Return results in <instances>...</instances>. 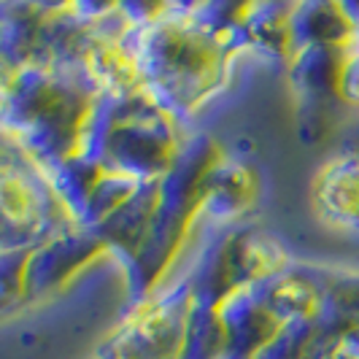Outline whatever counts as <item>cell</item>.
I'll use <instances>...</instances> for the list:
<instances>
[{
	"label": "cell",
	"mask_w": 359,
	"mask_h": 359,
	"mask_svg": "<svg viewBox=\"0 0 359 359\" xmlns=\"http://www.w3.org/2000/svg\"><path fill=\"white\" fill-rule=\"evenodd\" d=\"M157 208H160V179L144 181L141 189L135 192V198L92 233L106 243L108 252L119 254L130 265L149 241V233L157 219Z\"/></svg>",
	"instance_id": "obj_10"
},
{
	"label": "cell",
	"mask_w": 359,
	"mask_h": 359,
	"mask_svg": "<svg viewBox=\"0 0 359 359\" xmlns=\"http://www.w3.org/2000/svg\"><path fill=\"white\" fill-rule=\"evenodd\" d=\"M254 198H257V176L252 173V168H246L235 157L222 154V160L216 162L203 181L198 216L208 219L216 227L230 224L249 211Z\"/></svg>",
	"instance_id": "obj_7"
},
{
	"label": "cell",
	"mask_w": 359,
	"mask_h": 359,
	"mask_svg": "<svg viewBox=\"0 0 359 359\" xmlns=\"http://www.w3.org/2000/svg\"><path fill=\"white\" fill-rule=\"evenodd\" d=\"M343 100L357 103L359 106V49L357 46H351L348 62H346V73H343Z\"/></svg>",
	"instance_id": "obj_22"
},
{
	"label": "cell",
	"mask_w": 359,
	"mask_h": 359,
	"mask_svg": "<svg viewBox=\"0 0 359 359\" xmlns=\"http://www.w3.org/2000/svg\"><path fill=\"white\" fill-rule=\"evenodd\" d=\"M227 243H230V230L219 235L214 233L205 241V246L195 254L189 270L184 273L192 289L195 306L222 308L238 292Z\"/></svg>",
	"instance_id": "obj_13"
},
{
	"label": "cell",
	"mask_w": 359,
	"mask_h": 359,
	"mask_svg": "<svg viewBox=\"0 0 359 359\" xmlns=\"http://www.w3.org/2000/svg\"><path fill=\"white\" fill-rule=\"evenodd\" d=\"M357 27L343 11V3L313 0L294 3L292 8V46L294 52L308 46H354Z\"/></svg>",
	"instance_id": "obj_12"
},
{
	"label": "cell",
	"mask_w": 359,
	"mask_h": 359,
	"mask_svg": "<svg viewBox=\"0 0 359 359\" xmlns=\"http://www.w3.org/2000/svg\"><path fill=\"white\" fill-rule=\"evenodd\" d=\"M227 357V330L219 308L195 306L189 313L187 341L181 359H224Z\"/></svg>",
	"instance_id": "obj_17"
},
{
	"label": "cell",
	"mask_w": 359,
	"mask_h": 359,
	"mask_svg": "<svg viewBox=\"0 0 359 359\" xmlns=\"http://www.w3.org/2000/svg\"><path fill=\"white\" fill-rule=\"evenodd\" d=\"M292 8L294 3H246L243 27L252 41V49L289 62L292 46Z\"/></svg>",
	"instance_id": "obj_15"
},
{
	"label": "cell",
	"mask_w": 359,
	"mask_h": 359,
	"mask_svg": "<svg viewBox=\"0 0 359 359\" xmlns=\"http://www.w3.org/2000/svg\"><path fill=\"white\" fill-rule=\"evenodd\" d=\"M227 330V357L224 359H257L270 341L284 330L268 306L254 294L252 287L238 289L233 297L219 308Z\"/></svg>",
	"instance_id": "obj_6"
},
{
	"label": "cell",
	"mask_w": 359,
	"mask_h": 359,
	"mask_svg": "<svg viewBox=\"0 0 359 359\" xmlns=\"http://www.w3.org/2000/svg\"><path fill=\"white\" fill-rule=\"evenodd\" d=\"M33 249H14L3 252L0 276H3V306L11 308L27 297V268H30Z\"/></svg>",
	"instance_id": "obj_20"
},
{
	"label": "cell",
	"mask_w": 359,
	"mask_h": 359,
	"mask_svg": "<svg viewBox=\"0 0 359 359\" xmlns=\"http://www.w3.org/2000/svg\"><path fill=\"white\" fill-rule=\"evenodd\" d=\"M87 68L25 65L6 71L3 125L6 135L33 160L52 170L81 154V135L100 95Z\"/></svg>",
	"instance_id": "obj_2"
},
{
	"label": "cell",
	"mask_w": 359,
	"mask_h": 359,
	"mask_svg": "<svg viewBox=\"0 0 359 359\" xmlns=\"http://www.w3.org/2000/svg\"><path fill=\"white\" fill-rule=\"evenodd\" d=\"M141 184H144V181L130 179L125 173L106 170V176L97 184V189L92 192L90 203H87L84 214L79 219V227H84V230H97L100 224H106L108 219L116 214L119 208H125L127 203L135 198V192L141 189Z\"/></svg>",
	"instance_id": "obj_18"
},
{
	"label": "cell",
	"mask_w": 359,
	"mask_h": 359,
	"mask_svg": "<svg viewBox=\"0 0 359 359\" xmlns=\"http://www.w3.org/2000/svg\"><path fill=\"white\" fill-rule=\"evenodd\" d=\"M343 11L348 14V19L354 22V27L359 33V0H343Z\"/></svg>",
	"instance_id": "obj_23"
},
{
	"label": "cell",
	"mask_w": 359,
	"mask_h": 359,
	"mask_svg": "<svg viewBox=\"0 0 359 359\" xmlns=\"http://www.w3.org/2000/svg\"><path fill=\"white\" fill-rule=\"evenodd\" d=\"M46 176L52 181L54 192L60 195V200L65 203V208L71 211V216L79 224L92 192L97 189V184L106 176V168L87 154H76L71 160L60 162L52 170H46Z\"/></svg>",
	"instance_id": "obj_16"
},
{
	"label": "cell",
	"mask_w": 359,
	"mask_h": 359,
	"mask_svg": "<svg viewBox=\"0 0 359 359\" xmlns=\"http://www.w3.org/2000/svg\"><path fill=\"white\" fill-rule=\"evenodd\" d=\"M311 359H359V327L313 348Z\"/></svg>",
	"instance_id": "obj_21"
},
{
	"label": "cell",
	"mask_w": 359,
	"mask_h": 359,
	"mask_svg": "<svg viewBox=\"0 0 359 359\" xmlns=\"http://www.w3.org/2000/svg\"><path fill=\"white\" fill-rule=\"evenodd\" d=\"M108 252V246L84 227H71L65 233L54 235L46 243L33 249L30 268H27V297L36 300L60 289L71 276H76L90 259Z\"/></svg>",
	"instance_id": "obj_5"
},
{
	"label": "cell",
	"mask_w": 359,
	"mask_h": 359,
	"mask_svg": "<svg viewBox=\"0 0 359 359\" xmlns=\"http://www.w3.org/2000/svg\"><path fill=\"white\" fill-rule=\"evenodd\" d=\"M316 346V324H284V330L270 341L257 359H311Z\"/></svg>",
	"instance_id": "obj_19"
},
{
	"label": "cell",
	"mask_w": 359,
	"mask_h": 359,
	"mask_svg": "<svg viewBox=\"0 0 359 359\" xmlns=\"http://www.w3.org/2000/svg\"><path fill=\"white\" fill-rule=\"evenodd\" d=\"M254 294L268 306V311L281 324L316 322L322 313V287L306 273V268L289 265L287 270L252 284Z\"/></svg>",
	"instance_id": "obj_9"
},
{
	"label": "cell",
	"mask_w": 359,
	"mask_h": 359,
	"mask_svg": "<svg viewBox=\"0 0 359 359\" xmlns=\"http://www.w3.org/2000/svg\"><path fill=\"white\" fill-rule=\"evenodd\" d=\"M227 252H230V265H233L238 289L252 287L257 281H265L270 276L289 268V259L287 254L281 252V246L273 238L249 230V227L230 230Z\"/></svg>",
	"instance_id": "obj_14"
},
{
	"label": "cell",
	"mask_w": 359,
	"mask_h": 359,
	"mask_svg": "<svg viewBox=\"0 0 359 359\" xmlns=\"http://www.w3.org/2000/svg\"><path fill=\"white\" fill-rule=\"evenodd\" d=\"M311 200L327 224L359 230V157H335L319 168Z\"/></svg>",
	"instance_id": "obj_8"
},
{
	"label": "cell",
	"mask_w": 359,
	"mask_h": 359,
	"mask_svg": "<svg viewBox=\"0 0 359 359\" xmlns=\"http://www.w3.org/2000/svg\"><path fill=\"white\" fill-rule=\"evenodd\" d=\"M0 214L3 252L36 249L54 235L79 227L65 203L54 192L46 170L8 135L0 173Z\"/></svg>",
	"instance_id": "obj_3"
},
{
	"label": "cell",
	"mask_w": 359,
	"mask_h": 359,
	"mask_svg": "<svg viewBox=\"0 0 359 359\" xmlns=\"http://www.w3.org/2000/svg\"><path fill=\"white\" fill-rule=\"evenodd\" d=\"M343 46H308L289 60V84L308 103H327L343 97V73L348 62Z\"/></svg>",
	"instance_id": "obj_11"
},
{
	"label": "cell",
	"mask_w": 359,
	"mask_h": 359,
	"mask_svg": "<svg viewBox=\"0 0 359 359\" xmlns=\"http://www.w3.org/2000/svg\"><path fill=\"white\" fill-rule=\"evenodd\" d=\"M192 308L187 276L165 281L146 303L130 308L95 359H181Z\"/></svg>",
	"instance_id": "obj_4"
},
{
	"label": "cell",
	"mask_w": 359,
	"mask_h": 359,
	"mask_svg": "<svg viewBox=\"0 0 359 359\" xmlns=\"http://www.w3.org/2000/svg\"><path fill=\"white\" fill-rule=\"evenodd\" d=\"M243 6L168 3L157 22L133 27L122 38L138 65L144 92L176 122L211 100L230 79L235 54L252 49Z\"/></svg>",
	"instance_id": "obj_1"
}]
</instances>
